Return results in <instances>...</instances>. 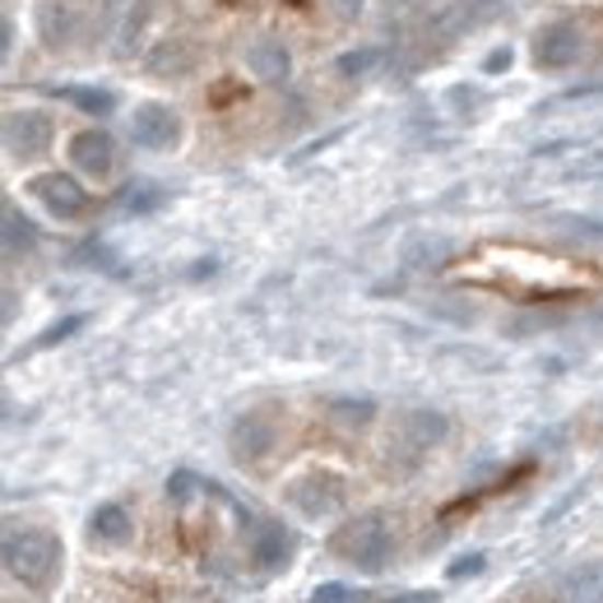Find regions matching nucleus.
Here are the masks:
<instances>
[{
	"label": "nucleus",
	"instance_id": "f257e3e1",
	"mask_svg": "<svg viewBox=\"0 0 603 603\" xmlns=\"http://www.w3.org/2000/svg\"><path fill=\"white\" fill-rule=\"evenodd\" d=\"M0 561H5V576L19 580L28 590L51 585L56 567H61V538L51 530H10L5 543H0Z\"/></svg>",
	"mask_w": 603,
	"mask_h": 603
},
{
	"label": "nucleus",
	"instance_id": "f03ea898",
	"mask_svg": "<svg viewBox=\"0 0 603 603\" xmlns=\"http://www.w3.org/2000/svg\"><path fill=\"white\" fill-rule=\"evenodd\" d=\"M348 567H358L367 576H376L391 567V557H395V524L385 511H362L344 524V530L335 534V543H329Z\"/></svg>",
	"mask_w": 603,
	"mask_h": 603
},
{
	"label": "nucleus",
	"instance_id": "7ed1b4c3",
	"mask_svg": "<svg viewBox=\"0 0 603 603\" xmlns=\"http://www.w3.org/2000/svg\"><path fill=\"white\" fill-rule=\"evenodd\" d=\"M288 506L302 511L306 520H325V515H339L344 501H348V483L335 474V469H311L302 478H293L283 488Z\"/></svg>",
	"mask_w": 603,
	"mask_h": 603
},
{
	"label": "nucleus",
	"instance_id": "20e7f679",
	"mask_svg": "<svg viewBox=\"0 0 603 603\" xmlns=\"http://www.w3.org/2000/svg\"><path fill=\"white\" fill-rule=\"evenodd\" d=\"M56 140V126H51V116L47 112H10L5 116V149H10V159L19 163H33V159H43V153L51 149Z\"/></svg>",
	"mask_w": 603,
	"mask_h": 603
},
{
	"label": "nucleus",
	"instance_id": "39448f33",
	"mask_svg": "<svg viewBox=\"0 0 603 603\" xmlns=\"http://www.w3.org/2000/svg\"><path fill=\"white\" fill-rule=\"evenodd\" d=\"M28 196L56 219H84L89 213V190L70 177V172H43L28 182Z\"/></svg>",
	"mask_w": 603,
	"mask_h": 603
},
{
	"label": "nucleus",
	"instance_id": "423d86ee",
	"mask_svg": "<svg viewBox=\"0 0 603 603\" xmlns=\"http://www.w3.org/2000/svg\"><path fill=\"white\" fill-rule=\"evenodd\" d=\"M130 140L140 144V149H153V153H163L182 140V116L172 112L167 103H140L130 116Z\"/></svg>",
	"mask_w": 603,
	"mask_h": 603
},
{
	"label": "nucleus",
	"instance_id": "0eeeda50",
	"mask_svg": "<svg viewBox=\"0 0 603 603\" xmlns=\"http://www.w3.org/2000/svg\"><path fill=\"white\" fill-rule=\"evenodd\" d=\"M580 28L571 24V19H557V24H543L534 33V61L543 70H567L580 61Z\"/></svg>",
	"mask_w": 603,
	"mask_h": 603
},
{
	"label": "nucleus",
	"instance_id": "6e6552de",
	"mask_svg": "<svg viewBox=\"0 0 603 603\" xmlns=\"http://www.w3.org/2000/svg\"><path fill=\"white\" fill-rule=\"evenodd\" d=\"M275 441H279V427L269 422L265 414H242L237 422H232V432H228L232 455H237L242 464H260L269 451H275Z\"/></svg>",
	"mask_w": 603,
	"mask_h": 603
},
{
	"label": "nucleus",
	"instance_id": "1a4fd4ad",
	"mask_svg": "<svg viewBox=\"0 0 603 603\" xmlns=\"http://www.w3.org/2000/svg\"><path fill=\"white\" fill-rule=\"evenodd\" d=\"M70 163L80 167V172H89V177H107V172L116 167V140L107 130H80L70 140Z\"/></svg>",
	"mask_w": 603,
	"mask_h": 603
},
{
	"label": "nucleus",
	"instance_id": "9d476101",
	"mask_svg": "<svg viewBox=\"0 0 603 603\" xmlns=\"http://www.w3.org/2000/svg\"><path fill=\"white\" fill-rule=\"evenodd\" d=\"M445 432H451V418L437 414V408H408L404 422H399V441L414 445V455H422V451H432V445H441Z\"/></svg>",
	"mask_w": 603,
	"mask_h": 603
},
{
	"label": "nucleus",
	"instance_id": "9b49d317",
	"mask_svg": "<svg viewBox=\"0 0 603 603\" xmlns=\"http://www.w3.org/2000/svg\"><path fill=\"white\" fill-rule=\"evenodd\" d=\"M246 66L256 80L265 84H283L288 74H293V56H288V47L279 43V37H260V43L246 47Z\"/></svg>",
	"mask_w": 603,
	"mask_h": 603
},
{
	"label": "nucleus",
	"instance_id": "f8f14e48",
	"mask_svg": "<svg viewBox=\"0 0 603 603\" xmlns=\"http://www.w3.org/2000/svg\"><path fill=\"white\" fill-rule=\"evenodd\" d=\"M288 553H293V534H288L283 524L265 520L256 530V538H251V567H256V571H279L288 561Z\"/></svg>",
	"mask_w": 603,
	"mask_h": 603
},
{
	"label": "nucleus",
	"instance_id": "ddd939ff",
	"mask_svg": "<svg viewBox=\"0 0 603 603\" xmlns=\"http://www.w3.org/2000/svg\"><path fill=\"white\" fill-rule=\"evenodd\" d=\"M561 603H603V561H580L561 576Z\"/></svg>",
	"mask_w": 603,
	"mask_h": 603
},
{
	"label": "nucleus",
	"instance_id": "4468645a",
	"mask_svg": "<svg viewBox=\"0 0 603 603\" xmlns=\"http://www.w3.org/2000/svg\"><path fill=\"white\" fill-rule=\"evenodd\" d=\"M325 418L335 422L339 432H362V427L376 418V399H367V395H335V399H325Z\"/></svg>",
	"mask_w": 603,
	"mask_h": 603
},
{
	"label": "nucleus",
	"instance_id": "2eb2a0df",
	"mask_svg": "<svg viewBox=\"0 0 603 603\" xmlns=\"http://www.w3.org/2000/svg\"><path fill=\"white\" fill-rule=\"evenodd\" d=\"M0 232H5V256H10V260L28 256V251L37 246V237H43V232H37V223H33L19 205H5V213H0Z\"/></svg>",
	"mask_w": 603,
	"mask_h": 603
},
{
	"label": "nucleus",
	"instance_id": "dca6fc26",
	"mask_svg": "<svg viewBox=\"0 0 603 603\" xmlns=\"http://www.w3.org/2000/svg\"><path fill=\"white\" fill-rule=\"evenodd\" d=\"M37 33H43L47 47H66L74 37V10L66 0H43L37 5Z\"/></svg>",
	"mask_w": 603,
	"mask_h": 603
},
{
	"label": "nucleus",
	"instance_id": "f3484780",
	"mask_svg": "<svg viewBox=\"0 0 603 603\" xmlns=\"http://www.w3.org/2000/svg\"><path fill=\"white\" fill-rule=\"evenodd\" d=\"M89 534L103 538V543H126L135 534V520H130V511L121 501H103L98 511L89 515Z\"/></svg>",
	"mask_w": 603,
	"mask_h": 603
},
{
	"label": "nucleus",
	"instance_id": "a211bd4d",
	"mask_svg": "<svg viewBox=\"0 0 603 603\" xmlns=\"http://www.w3.org/2000/svg\"><path fill=\"white\" fill-rule=\"evenodd\" d=\"M51 93H56V98H66V103H74L80 112H89V116H107L116 107V93L112 89H93V84H61Z\"/></svg>",
	"mask_w": 603,
	"mask_h": 603
},
{
	"label": "nucleus",
	"instance_id": "6ab92c4d",
	"mask_svg": "<svg viewBox=\"0 0 603 603\" xmlns=\"http://www.w3.org/2000/svg\"><path fill=\"white\" fill-rule=\"evenodd\" d=\"M159 205H163V186H149V182H135L116 196V209L121 213H153Z\"/></svg>",
	"mask_w": 603,
	"mask_h": 603
},
{
	"label": "nucleus",
	"instance_id": "aec40b11",
	"mask_svg": "<svg viewBox=\"0 0 603 603\" xmlns=\"http://www.w3.org/2000/svg\"><path fill=\"white\" fill-rule=\"evenodd\" d=\"M376 61H381V47H353V51H344V56H339L335 70L344 74V80H362V74H372V70H376Z\"/></svg>",
	"mask_w": 603,
	"mask_h": 603
},
{
	"label": "nucleus",
	"instance_id": "412c9836",
	"mask_svg": "<svg viewBox=\"0 0 603 603\" xmlns=\"http://www.w3.org/2000/svg\"><path fill=\"white\" fill-rule=\"evenodd\" d=\"M80 329H84V311H70V316H61L51 329H43V335L33 339V348H56V344H66L70 335H80Z\"/></svg>",
	"mask_w": 603,
	"mask_h": 603
},
{
	"label": "nucleus",
	"instance_id": "4be33fe9",
	"mask_svg": "<svg viewBox=\"0 0 603 603\" xmlns=\"http://www.w3.org/2000/svg\"><path fill=\"white\" fill-rule=\"evenodd\" d=\"M149 70H153V74H186V70H190V56H186L182 43H163L159 56L149 61Z\"/></svg>",
	"mask_w": 603,
	"mask_h": 603
},
{
	"label": "nucleus",
	"instance_id": "5701e85b",
	"mask_svg": "<svg viewBox=\"0 0 603 603\" xmlns=\"http://www.w3.org/2000/svg\"><path fill=\"white\" fill-rule=\"evenodd\" d=\"M196 492H200V478H196V474H190V469H177V474H172V478H167V497H172V501H177V506H186V501H190V497H196Z\"/></svg>",
	"mask_w": 603,
	"mask_h": 603
},
{
	"label": "nucleus",
	"instance_id": "b1692460",
	"mask_svg": "<svg viewBox=\"0 0 603 603\" xmlns=\"http://www.w3.org/2000/svg\"><path fill=\"white\" fill-rule=\"evenodd\" d=\"M311 603H358V590L339 585V580H325V585L311 590Z\"/></svg>",
	"mask_w": 603,
	"mask_h": 603
},
{
	"label": "nucleus",
	"instance_id": "393cba45",
	"mask_svg": "<svg viewBox=\"0 0 603 603\" xmlns=\"http://www.w3.org/2000/svg\"><path fill=\"white\" fill-rule=\"evenodd\" d=\"M483 567H488V557H483V553H469V557H455L451 567H445V576H451V580H464V576H478Z\"/></svg>",
	"mask_w": 603,
	"mask_h": 603
},
{
	"label": "nucleus",
	"instance_id": "a878e982",
	"mask_svg": "<svg viewBox=\"0 0 603 603\" xmlns=\"http://www.w3.org/2000/svg\"><path fill=\"white\" fill-rule=\"evenodd\" d=\"M153 5H159V0H140V5L130 10V19H126V43H130V37L149 24V10H153Z\"/></svg>",
	"mask_w": 603,
	"mask_h": 603
},
{
	"label": "nucleus",
	"instance_id": "bb28decb",
	"mask_svg": "<svg viewBox=\"0 0 603 603\" xmlns=\"http://www.w3.org/2000/svg\"><path fill=\"white\" fill-rule=\"evenodd\" d=\"M501 70H511V47H497L488 56V74H501Z\"/></svg>",
	"mask_w": 603,
	"mask_h": 603
},
{
	"label": "nucleus",
	"instance_id": "cd10ccee",
	"mask_svg": "<svg viewBox=\"0 0 603 603\" xmlns=\"http://www.w3.org/2000/svg\"><path fill=\"white\" fill-rule=\"evenodd\" d=\"M391 603H441L432 590H404V594H395Z\"/></svg>",
	"mask_w": 603,
	"mask_h": 603
},
{
	"label": "nucleus",
	"instance_id": "c85d7f7f",
	"mask_svg": "<svg viewBox=\"0 0 603 603\" xmlns=\"http://www.w3.org/2000/svg\"><path fill=\"white\" fill-rule=\"evenodd\" d=\"M335 5H339V14L348 19V14H358V10H362V0H335Z\"/></svg>",
	"mask_w": 603,
	"mask_h": 603
}]
</instances>
